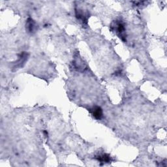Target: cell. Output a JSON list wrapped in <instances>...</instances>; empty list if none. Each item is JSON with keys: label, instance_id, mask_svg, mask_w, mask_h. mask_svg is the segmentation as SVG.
Segmentation results:
<instances>
[{"label": "cell", "instance_id": "obj_1", "mask_svg": "<svg viewBox=\"0 0 167 167\" xmlns=\"http://www.w3.org/2000/svg\"><path fill=\"white\" fill-rule=\"evenodd\" d=\"M113 28H114L115 32L119 35L120 37H121L122 40H125V28L124 26V24L120 20L116 21L114 23Z\"/></svg>", "mask_w": 167, "mask_h": 167}, {"label": "cell", "instance_id": "obj_2", "mask_svg": "<svg viewBox=\"0 0 167 167\" xmlns=\"http://www.w3.org/2000/svg\"><path fill=\"white\" fill-rule=\"evenodd\" d=\"M28 54L25 52H22L15 62L14 68H15V69H19V68L22 67L24 65V64H25L26 61L28 60Z\"/></svg>", "mask_w": 167, "mask_h": 167}, {"label": "cell", "instance_id": "obj_3", "mask_svg": "<svg viewBox=\"0 0 167 167\" xmlns=\"http://www.w3.org/2000/svg\"><path fill=\"white\" fill-rule=\"evenodd\" d=\"M97 160L100 163H108L112 161V158L110 156V155L107 153H101L98 155L96 157Z\"/></svg>", "mask_w": 167, "mask_h": 167}, {"label": "cell", "instance_id": "obj_4", "mask_svg": "<svg viewBox=\"0 0 167 167\" xmlns=\"http://www.w3.org/2000/svg\"><path fill=\"white\" fill-rule=\"evenodd\" d=\"M76 16L77 17L78 19L81 20L84 24V23L86 24H87L88 16L87 14L84 13V11L80 9H76Z\"/></svg>", "mask_w": 167, "mask_h": 167}, {"label": "cell", "instance_id": "obj_5", "mask_svg": "<svg viewBox=\"0 0 167 167\" xmlns=\"http://www.w3.org/2000/svg\"><path fill=\"white\" fill-rule=\"evenodd\" d=\"M26 28L29 33H33L35 32V30L37 29V24L35 22L33 19H32V18H28L27 20Z\"/></svg>", "mask_w": 167, "mask_h": 167}, {"label": "cell", "instance_id": "obj_6", "mask_svg": "<svg viewBox=\"0 0 167 167\" xmlns=\"http://www.w3.org/2000/svg\"><path fill=\"white\" fill-rule=\"evenodd\" d=\"M91 113L93 116L97 120H100L103 117V110L101 107H95L91 110Z\"/></svg>", "mask_w": 167, "mask_h": 167}]
</instances>
